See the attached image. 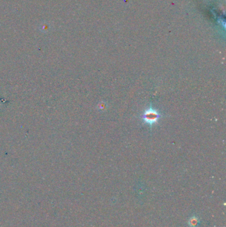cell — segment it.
Wrapping results in <instances>:
<instances>
[{"label": "cell", "instance_id": "6da1fadb", "mask_svg": "<svg viewBox=\"0 0 226 227\" xmlns=\"http://www.w3.org/2000/svg\"><path fill=\"white\" fill-rule=\"evenodd\" d=\"M159 117L160 114L158 113L157 110L153 108H149L145 112L143 118L146 123L149 124V125H152V124L156 123Z\"/></svg>", "mask_w": 226, "mask_h": 227}, {"label": "cell", "instance_id": "7a4b0ae2", "mask_svg": "<svg viewBox=\"0 0 226 227\" xmlns=\"http://www.w3.org/2000/svg\"><path fill=\"white\" fill-rule=\"evenodd\" d=\"M51 28V25L48 22H42V23L40 25L39 29L40 31L43 32V33H47L50 31V29Z\"/></svg>", "mask_w": 226, "mask_h": 227}]
</instances>
